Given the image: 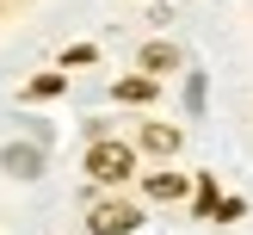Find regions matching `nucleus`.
Returning a JSON list of instances; mask_svg holds the SVG:
<instances>
[{
  "label": "nucleus",
  "instance_id": "7",
  "mask_svg": "<svg viewBox=\"0 0 253 235\" xmlns=\"http://www.w3.org/2000/svg\"><path fill=\"white\" fill-rule=\"evenodd\" d=\"M148 93H155V81H118V99H130V105H142Z\"/></svg>",
  "mask_w": 253,
  "mask_h": 235
},
{
  "label": "nucleus",
  "instance_id": "4",
  "mask_svg": "<svg viewBox=\"0 0 253 235\" xmlns=\"http://www.w3.org/2000/svg\"><path fill=\"white\" fill-rule=\"evenodd\" d=\"M142 68H148V74L179 68V49H173V44H148V49H142Z\"/></svg>",
  "mask_w": 253,
  "mask_h": 235
},
{
  "label": "nucleus",
  "instance_id": "2",
  "mask_svg": "<svg viewBox=\"0 0 253 235\" xmlns=\"http://www.w3.org/2000/svg\"><path fill=\"white\" fill-rule=\"evenodd\" d=\"M0 167H6L12 180H37V173H43V148L37 142H6L0 148Z\"/></svg>",
  "mask_w": 253,
  "mask_h": 235
},
{
  "label": "nucleus",
  "instance_id": "6",
  "mask_svg": "<svg viewBox=\"0 0 253 235\" xmlns=\"http://www.w3.org/2000/svg\"><path fill=\"white\" fill-rule=\"evenodd\" d=\"M179 192H185L179 173H155V180H148V198H179Z\"/></svg>",
  "mask_w": 253,
  "mask_h": 235
},
{
  "label": "nucleus",
  "instance_id": "3",
  "mask_svg": "<svg viewBox=\"0 0 253 235\" xmlns=\"http://www.w3.org/2000/svg\"><path fill=\"white\" fill-rule=\"evenodd\" d=\"M86 223H93V235H124V229H136L142 217H136L130 204H118V198H105V204H93V217H86Z\"/></svg>",
  "mask_w": 253,
  "mask_h": 235
},
{
  "label": "nucleus",
  "instance_id": "5",
  "mask_svg": "<svg viewBox=\"0 0 253 235\" xmlns=\"http://www.w3.org/2000/svg\"><path fill=\"white\" fill-rule=\"evenodd\" d=\"M142 148H155V155H173V148H179V130H173V124H148V130H142Z\"/></svg>",
  "mask_w": 253,
  "mask_h": 235
},
{
  "label": "nucleus",
  "instance_id": "1",
  "mask_svg": "<svg viewBox=\"0 0 253 235\" xmlns=\"http://www.w3.org/2000/svg\"><path fill=\"white\" fill-rule=\"evenodd\" d=\"M130 148L124 142H93V155H86V173H93V180H130Z\"/></svg>",
  "mask_w": 253,
  "mask_h": 235
}]
</instances>
